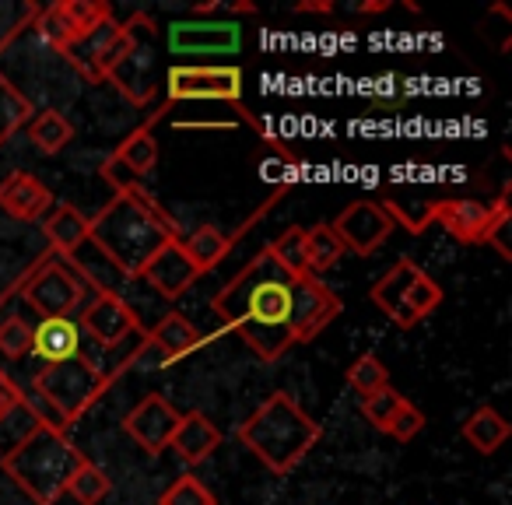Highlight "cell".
<instances>
[{
	"label": "cell",
	"instance_id": "1",
	"mask_svg": "<svg viewBox=\"0 0 512 505\" xmlns=\"http://www.w3.org/2000/svg\"><path fill=\"white\" fill-rule=\"evenodd\" d=\"M221 330L246 341L260 362H278L341 316V299L313 274H288L267 246L211 299Z\"/></svg>",
	"mask_w": 512,
	"mask_h": 505
},
{
	"label": "cell",
	"instance_id": "2",
	"mask_svg": "<svg viewBox=\"0 0 512 505\" xmlns=\"http://www.w3.org/2000/svg\"><path fill=\"white\" fill-rule=\"evenodd\" d=\"M88 239L109 257L123 281H141L144 267L172 239H183L179 221L141 183L113 190V200L88 218Z\"/></svg>",
	"mask_w": 512,
	"mask_h": 505
},
{
	"label": "cell",
	"instance_id": "3",
	"mask_svg": "<svg viewBox=\"0 0 512 505\" xmlns=\"http://www.w3.org/2000/svg\"><path fill=\"white\" fill-rule=\"evenodd\" d=\"M323 439V425L313 421L292 393L278 390L239 425V442L271 474L288 477Z\"/></svg>",
	"mask_w": 512,
	"mask_h": 505
},
{
	"label": "cell",
	"instance_id": "4",
	"mask_svg": "<svg viewBox=\"0 0 512 505\" xmlns=\"http://www.w3.org/2000/svg\"><path fill=\"white\" fill-rule=\"evenodd\" d=\"M109 379L85 358L60 365H43L32 376L29 386H22V407L32 414L36 425H46L53 432L74 428L102 397L109 393Z\"/></svg>",
	"mask_w": 512,
	"mask_h": 505
},
{
	"label": "cell",
	"instance_id": "5",
	"mask_svg": "<svg viewBox=\"0 0 512 505\" xmlns=\"http://www.w3.org/2000/svg\"><path fill=\"white\" fill-rule=\"evenodd\" d=\"M81 463H85V453L64 432H53L46 425H32L0 456V470L36 505H57L67 495V484Z\"/></svg>",
	"mask_w": 512,
	"mask_h": 505
},
{
	"label": "cell",
	"instance_id": "6",
	"mask_svg": "<svg viewBox=\"0 0 512 505\" xmlns=\"http://www.w3.org/2000/svg\"><path fill=\"white\" fill-rule=\"evenodd\" d=\"M15 288L22 306L36 320H74L78 309L88 302V288L81 285V278L64 260L53 257L50 249L18 274Z\"/></svg>",
	"mask_w": 512,
	"mask_h": 505
},
{
	"label": "cell",
	"instance_id": "7",
	"mask_svg": "<svg viewBox=\"0 0 512 505\" xmlns=\"http://www.w3.org/2000/svg\"><path fill=\"white\" fill-rule=\"evenodd\" d=\"M165 106L176 102H228L246 123L264 134V123H256L242 106V71L235 64H172L165 67Z\"/></svg>",
	"mask_w": 512,
	"mask_h": 505
},
{
	"label": "cell",
	"instance_id": "8",
	"mask_svg": "<svg viewBox=\"0 0 512 505\" xmlns=\"http://www.w3.org/2000/svg\"><path fill=\"white\" fill-rule=\"evenodd\" d=\"M158 64H162V57H158L155 22L144 11H134V39H130L120 64L109 71L106 85H113L134 106H148V102H155L158 88L165 81V71Z\"/></svg>",
	"mask_w": 512,
	"mask_h": 505
},
{
	"label": "cell",
	"instance_id": "9",
	"mask_svg": "<svg viewBox=\"0 0 512 505\" xmlns=\"http://www.w3.org/2000/svg\"><path fill=\"white\" fill-rule=\"evenodd\" d=\"M78 327L85 341L99 351H113L123 344L144 337V327L137 320L134 306L120 292H99L78 309Z\"/></svg>",
	"mask_w": 512,
	"mask_h": 505
},
{
	"label": "cell",
	"instance_id": "10",
	"mask_svg": "<svg viewBox=\"0 0 512 505\" xmlns=\"http://www.w3.org/2000/svg\"><path fill=\"white\" fill-rule=\"evenodd\" d=\"M242 50L239 22H186L169 25V53L176 60H207V57H235Z\"/></svg>",
	"mask_w": 512,
	"mask_h": 505
},
{
	"label": "cell",
	"instance_id": "11",
	"mask_svg": "<svg viewBox=\"0 0 512 505\" xmlns=\"http://www.w3.org/2000/svg\"><path fill=\"white\" fill-rule=\"evenodd\" d=\"M330 228L337 232V239L344 242L348 253H355V257H372V253L390 239L397 225H393V218L383 211V204H376V200H355V204H348L337 214Z\"/></svg>",
	"mask_w": 512,
	"mask_h": 505
},
{
	"label": "cell",
	"instance_id": "12",
	"mask_svg": "<svg viewBox=\"0 0 512 505\" xmlns=\"http://www.w3.org/2000/svg\"><path fill=\"white\" fill-rule=\"evenodd\" d=\"M179 418H183V411H176L162 393H148V397H141L123 414V432L148 456H162L169 449V439L176 432Z\"/></svg>",
	"mask_w": 512,
	"mask_h": 505
},
{
	"label": "cell",
	"instance_id": "13",
	"mask_svg": "<svg viewBox=\"0 0 512 505\" xmlns=\"http://www.w3.org/2000/svg\"><path fill=\"white\" fill-rule=\"evenodd\" d=\"M200 278H204V274H200L197 264L186 257L183 239L165 242V246L155 253V260H151V264L144 267V274H141V281H148L158 295H165V299H172V302L183 299V295L190 292Z\"/></svg>",
	"mask_w": 512,
	"mask_h": 505
},
{
	"label": "cell",
	"instance_id": "14",
	"mask_svg": "<svg viewBox=\"0 0 512 505\" xmlns=\"http://www.w3.org/2000/svg\"><path fill=\"white\" fill-rule=\"evenodd\" d=\"M32 355V323L25 320V306L11 281L0 292V372L15 379V369Z\"/></svg>",
	"mask_w": 512,
	"mask_h": 505
},
{
	"label": "cell",
	"instance_id": "15",
	"mask_svg": "<svg viewBox=\"0 0 512 505\" xmlns=\"http://www.w3.org/2000/svg\"><path fill=\"white\" fill-rule=\"evenodd\" d=\"M92 355V344L85 341L78 320H36L32 323V355L43 365L74 362Z\"/></svg>",
	"mask_w": 512,
	"mask_h": 505
},
{
	"label": "cell",
	"instance_id": "16",
	"mask_svg": "<svg viewBox=\"0 0 512 505\" xmlns=\"http://www.w3.org/2000/svg\"><path fill=\"white\" fill-rule=\"evenodd\" d=\"M57 197L53 190L32 172H11L0 179V211L15 221H43L53 211Z\"/></svg>",
	"mask_w": 512,
	"mask_h": 505
},
{
	"label": "cell",
	"instance_id": "17",
	"mask_svg": "<svg viewBox=\"0 0 512 505\" xmlns=\"http://www.w3.org/2000/svg\"><path fill=\"white\" fill-rule=\"evenodd\" d=\"M165 113H169V106H162L158 113H151L148 123H141L137 130H130L127 137H123L120 144H116L113 151H109L106 165H116L120 172H127L130 179H141L148 176V172H155L158 165V141H155V127L165 120Z\"/></svg>",
	"mask_w": 512,
	"mask_h": 505
},
{
	"label": "cell",
	"instance_id": "18",
	"mask_svg": "<svg viewBox=\"0 0 512 505\" xmlns=\"http://www.w3.org/2000/svg\"><path fill=\"white\" fill-rule=\"evenodd\" d=\"M488 218H491V204L474 197H453L432 204V225H442L463 246H481Z\"/></svg>",
	"mask_w": 512,
	"mask_h": 505
},
{
	"label": "cell",
	"instance_id": "19",
	"mask_svg": "<svg viewBox=\"0 0 512 505\" xmlns=\"http://www.w3.org/2000/svg\"><path fill=\"white\" fill-rule=\"evenodd\" d=\"M144 344H148V351H155L158 369H169V365L183 362L186 355H193L204 344V337L183 313H169L151 330H144Z\"/></svg>",
	"mask_w": 512,
	"mask_h": 505
},
{
	"label": "cell",
	"instance_id": "20",
	"mask_svg": "<svg viewBox=\"0 0 512 505\" xmlns=\"http://www.w3.org/2000/svg\"><path fill=\"white\" fill-rule=\"evenodd\" d=\"M281 193H285V190H278L271 200H267L264 207H260V211H253V218H249L246 225H242L235 235H225V232H221V228H214V225H200L193 235H186V239H183V249H186V257H190L193 264H197V271H200V274H211L214 267H218L221 260H225L228 253H232V249H235V242H239V235H246V232H249V225H253L256 218H264L267 207L278 204Z\"/></svg>",
	"mask_w": 512,
	"mask_h": 505
},
{
	"label": "cell",
	"instance_id": "21",
	"mask_svg": "<svg viewBox=\"0 0 512 505\" xmlns=\"http://www.w3.org/2000/svg\"><path fill=\"white\" fill-rule=\"evenodd\" d=\"M418 274H421V267L414 264L411 257H400L397 264H393L390 271H386L383 278L372 285V292H369L372 306H376L390 323H397L400 330H411L414 327L411 316H407V309H404V299H407V288L414 285V278H418Z\"/></svg>",
	"mask_w": 512,
	"mask_h": 505
},
{
	"label": "cell",
	"instance_id": "22",
	"mask_svg": "<svg viewBox=\"0 0 512 505\" xmlns=\"http://www.w3.org/2000/svg\"><path fill=\"white\" fill-rule=\"evenodd\" d=\"M218 446H221V428L204 411H186L169 439V449H176L179 460L190 463V467L204 463Z\"/></svg>",
	"mask_w": 512,
	"mask_h": 505
},
{
	"label": "cell",
	"instance_id": "23",
	"mask_svg": "<svg viewBox=\"0 0 512 505\" xmlns=\"http://www.w3.org/2000/svg\"><path fill=\"white\" fill-rule=\"evenodd\" d=\"M116 32H120V18H106L102 25H95L92 32H85V36H78L71 46L64 50L67 64L74 67V71L81 74L85 81H92V85H99V60L102 53L109 50V43L116 39Z\"/></svg>",
	"mask_w": 512,
	"mask_h": 505
},
{
	"label": "cell",
	"instance_id": "24",
	"mask_svg": "<svg viewBox=\"0 0 512 505\" xmlns=\"http://www.w3.org/2000/svg\"><path fill=\"white\" fill-rule=\"evenodd\" d=\"M43 235L53 257L67 260L88 239V214H81L74 204H53V211L43 218Z\"/></svg>",
	"mask_w": 512,
	"mask_h": 505
},
{
	"label": "cell",
	"instance_id": "25",
	"mask_svg": "<svg viewBox=\"0 0 512 505\" xmlns=\"http://www.w3.org/2000/svg\"><path fill=\"white\" fill-rule=\"evenodd\" d=\"M64 264L71 267L74 274H78L81 285L95 288V295H99V292H120V285H123V274L116 271L113 264H109V257L102 253L99 246H95L92 239L81 242V246L74 249Z\"/></svg>",
	"mask_w": 512,
	"mask_h": 505
},
{
	"label": "cell",
	"instance_id": "26",
	"mask_svg": "<svg viewBox=\"0 0 512 505\" xmlns=\"http://www.w3.org/2000/svg\"><path fill=\"white\" fill-rule=\"evenodd\" d=\"M512 435L509 421L495 411V407H477L467 421H463V439L477 449L481 456H491L505 446V439Z\"/></svg>",
	"mask_w": 512,
	"mask_h": 505
},
{
	"label": "cell",
	"instance_id": "27",
	"mask_svg": "<svg viewBox=\"0 0 512 505\" xmlns=\"http://www.w3.org/2000/svg\"><path fill=\"white\" fill-rule=\"evenodd\" d=\"M25 134H29L32 148H39L43 155H57L74 141V123L60 109H43L25 123Z\"/></svg>",
	"mask_w": 512,
	"mask_h": 505
},
{
	"label": "cell",
	"instance_id": "28",
	"mask_svg": "<svg viewBox=\"0 0 512 505\" xmlns=\"http://www.w3.org/2000/svg\"><path fill=\"white\" fill-rule=\"evenodd\" d=\"M344 253H348V249H344V242L337 239V232L330 225L306 228V267L313 278H320L323 271H330Z\"/></svg>",
	"mask_w": 512,
	"mask_h": 505
},
{
	"label": "cell",
	"instance_id": "29",
	"mask_svg": "<svg viewBox=\"0 0 512 505\" xmlns=\"http://www.w3.org/2000/svg\"><path fill=\"white\" fill-rule=\"evenodd\" d=\"M32 116H36L32 102L25 99V95L18 92L4 74H0V148H4V144H8L11 137H15L18 130L32 120Z\"/></svg>",
	"mask_w": 512,
	"mask_h": 505
},
{
	"label": "cell",
	"instance_id": "30",
	"mask_svg": "<svg viewBox=\"0 0 512 505\" xmlns=\"http://www.w3.org/2000/svg\"><path fill=\"white\" fill-rule=\"evenodd\" d=\"M113 491V481H109V474L99 467V463H92L85 456V463H81L78 470H74L71 484H67V495L74 498L78 505H99L102 498Z\"/></svg>",
	"mask_w": 512,
	"mask_h": 505
},
{
	"label": "cell",
	"instance_id": "31",
	"mask_svg": "<svg viewBox=\"0 0 512 505\" xmlns=\"http://www.w3.org/2000/svg\"><path fill=\"white\" fill-rule=\"evenodd\" d=\"M442 299H446L442 285L428 271H421L418 278H414V285L407 288V299H404V309H407V316H411L414 327H418L421 320H428V316L442 306Z\"/></svg>",
	"mask_w": 512,
	"mask_h": 505
},
{
	"label": "cell",
	"instance_id": "32",
	"mask_svg": "<svg viewBox=\"0 0 512 505\" xmlns=\"http://www.w3.org/2000/svg\"><path fill=\"white\" fill-rule=\"evenodd\" d=\"M39 15L36 0H0V53L8 50L22 32L32 29Z\"/></svg>",
	"mask_w": 512,
	"mask_h": 505
},
{
	"label": "cell",
	"instance_id": "33",
	"mask_svg": "<svg viewBox=\"0 0 512 505\" xmlns=\"http://www.w3.org/2000/svg\"><path fill=\"white\" fill-rule=\"evenodd\" d=\"M267 253L285 267L288 274H309L306 267V228L292 225L278 235V239L267 242Z\"/></svg>",
	"mask_w": 512,
	"mask_h": 505
},
{
	"label": "cell",
	"instance_id": "34",
	"mask_svg": "<svg viewBox=\"0 0 512 505\" xmlns=\"http://www.w3.org/2000/svg\"><path fill=\"white\" fill-rule=\"evenodd\" d=\"M32 29L39 32V39H43L50 50H57V53H64L67 46L74 43V29H71V22H67V15H64V4H46V8H39V15H36V22H32Z\"/></svg>",
	"mask_w": 512,
	"mask_h": 505
},
{
	"label": "cell",
	"instance_id": "35",
	"mask_svg": "<svg viewBox=\"0 0 512 505\" xmlns=\"http://www.w3.org/2000/svg\"><path fill=\"white\" fill-rule=\"evenodd\" d=\"M407 404V397L400 390H393V386H383V390L369 393V397H362V418L369 421L372 428H379V432H386L390 428V421L397 418V411Z\"/></svg>",
	"mask_w": 512,
	"mask_h": 505
},
{
	"label": "cell",
	"instance_id": "36",
	"mask_svg": "<svg viewBox=\"0 0 512 505\" xmlns=\"http://www.w3.org/2000/svg\"><path fill=\"white\" fill-rule=\"evenodd\" d=\"M348 386L351 390H358L362 397H369V393L383 390V386H390V372H386V365L379 362L372 351H365V355H358L355 362H351L348 369Z\"/></svg>",
	"mask_w": 512,
	"mask_h": 505
},
{
	"label": "cell",
	"instance_id": "37",
	"mask_svg": "<svg viewBox=\"0 0 512 505\" xmlns=\"http://www.w3.org/2000/svg\"><path fill=\"white\" fill-rule=\"evenodd\" d=\"M158 505H218V498H214V491L200 477L183 474L158 495Z\"/></svg>",
	"mask_w": 512,
	"mask_h": 505
},
{
	"label": "cell",
	"instance_id": "38",
	"mask_svg": "<svg viewBox=\"0 0 512 505\" xmlns=\"http://www.w3.org/2000/svg\"><path fill=\"white\" fill-rule=\"evenodd\" d=\"M64 4V15L74 29V39L92 32L95 25H102L106 18H113V8H109L106 0H60Z\"/></svg>",
	"mask_w": 512,
	"mask_h": 505
},
{
	"label": "cell",
	"instance_id": "39",
	"mask_svg": "<svg viewBox=\"0 0 512 505\" xmlns=\"http://www.w3.org/2000/svg\"><path fill=\"white\" fill-rule=\"evenodd\" d=\"M509 225H512V214H509V197H498L491 204V218H488V228H484V246H491L502 260H512V249H509Z\"/></svg>",
	"mask_w": 512,
	"mask_h": 505
},
{
	"label": "cell",
	"instance_id": "40",
	"mask_svg": "<svg viewBox=\"0 0 512 505\" xmlns=\"http://www.w3.org/2000/svg\"><path fill=\"white\" fill-rule=\"evenodd\" d=\"M421 428H425V414H421V407H414L411 400H407V404L397 411V418L390 421L386 435H393L397 442H411L421 435Z\"/></svg>",
	"mask_w": 512,
	"mask_h": 505
},
{
	"label": "cell",
	"instance_id": "41",
	"mask_svg": "<svg viewBox=\"0 0 512 505\" xmlns=\"http://www.w3.org/2000/svg\"><path fill=\"white\" fill-rule=\"evenodd\" d=\"M18 407H22V383L0 372V421H8Z\"/></svg>",
	"mask_w": 512,
	"mask_h": 505
}]
</instances>
